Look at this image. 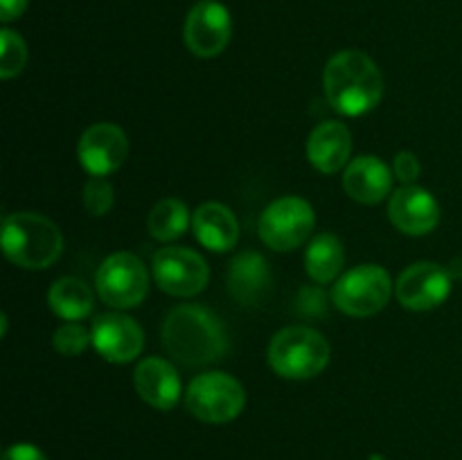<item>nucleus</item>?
Segmentation results:
<instances>
[{
    "instance_id": "4be33fe9",
    "label": "nucleus",
    "mask_w": 462,
    "mask_h": 460,
    "mask_svg": "<svg viewBox=\"0 0 462 460\" xmlns=\"http://www.w3.org/2000/svg\"><path fill=\"white\" fill-rule=\"evenodd\" d=\"M189 225V212L188 206L179 198H162L153 206V210L149 212L147 228L149 235L158 242H174L180 235L188 230Z\"/></svg>"
},
{
    "instance_id": "ddd939ff",
    "label": "nucleus",
    "mask_w": 462,
    "mask_h": 460,
    "mask_svg": "<svg viewBox=\"0 0 462 460\" xmlns=\"http://www.w3.org/2000/svg\"><path fill=\"white\" fill-rule=\"evenodd\" d=\"M93 345L111 363H129L140 356L144 334L134 318L125 314H104L93 325Z\"/></svg>"
},
{
    "instance_id": "a878e982",
    "label": "nucleus",
    "mask_w": 462,
    "mask_h": 460,
    "mask_svg": "<svg viewBox=\"0 0 462 460\" xmlns=\"http://www.w3.org/2000/svg\"><path fill=\"white\" fill-rule=\"evenodd\" d=\"M393 174L404 185H415L420 176V161L413 152H400L393 161Z\"/></svg>"
},
{
    "instance_id": "9d476101",
    "label": "nucleus",
    "mask_w": 462,
    "mask_h": 460,
    "mask_svg": "<svg viewBox=\"0 0 462 460\" xmlns=\"http://www.w3.org/2000/svg\"><path fill=\"white\" fill-rule=\"evenodd\" d=\"M233 36L230 12L217 0H201L194 5L185 21V43L189 52L201 59L217 57L226 50Z\"/></svg>"
},
{
    "instance_id": "b1692460",
    "label": "nucleus",
    "mask_w": 462,
    "mask_h": 460,
    "mask_svg": "<svg viewBox=\"0 0 462 460\" xmlns=\"http://www.w3.org/2000/svg\"><path fill=\"white\" fill-rule=\"evenodd\" d=\"M93 343V332L79 323H66L52 334V345L63 356H79Z\"/></svg>"
},
{
    "instance_id": "6e6552de",
    "label": "nucleus",
    "mask_w": 462,
    "mask_h": 460,
    "mask_svg": "<svg viewBox=\"0 0 462 460\" xmlns=\"http://www.w3.org/2000/svg\"><path fill=\"white\" fill-rule=\"evenodd\" d=\"M97 293L116 309H131L144 300L149 291V275L143 260L134 253H116L97 269Z\"/></svg>"
},
{
    "instance_id": "412c9836",
    "label": "nucleus",
    "mask_w": 462,
    "mask_h": 460,
    "mask_svg": "<svg viewBox=\"0 0 462 460\" xmlns=\"http://www.w3.org/2000/svg\"><path fill=\"white\" fill-rule=\"evenodd\" d=\"M48 307L68 323L86 318L93 311V291L79 278H61L50 287Z\"/></svg>"
},
{
    "instance_id": "20e7f679",
    "label": "nucleus",
    "mask_w": 462,
    "mask_h": 460,
    "mask_svg": "<svg viewBox=\"0 0 462 460\" xmlns=\"http://www.w3.org/2000/svg\"><path fill=\"white\" fill-rule=\"evenodd\" d=\"M329 363V343L311 327H284L271 338L269 365L284 379H311Z\"/></svg>"
},
{
    "instance_id": "bb28decb",
    "label": "nucleus",
    "mask_w": 462,
    "mask_h": 460,
    "mask_svg": "<svg viewBox=\"0 0 462 460\" xmlns=\"http://www.w3.org/2000/svg\"><path fill=\"white\" fill-rule=\"evenodd\" d=\"M3 460H48L43 451L34 445H27V442H18V445H12L3 454Z\"/></svg>"
},
{
    "instance_id": "5701e85b",
    "label": "nucleus",
    "mask_w": 462,
    "mask_h": 460,
    "mask_svg": "<svg viewBox=\"0 0 462 460\" xmlns=\"http://www.w3.org/2000/svg\"><path fill=\"white\" fill-rule=\"evenodd\" d=\"M27 61V45L21 36L14 30L5 27L0 32V77L3 79H12V77L21 75Z\"/></svg>"
},
{
    "instance_id": "2eb2a0df",
    "label": "nucleus",
    "mask_w": 462,
    "mask_h": 460,
    "mask_svg": "<svg viewBox=\"0 0 462 460\" xmlns=\"http://www.w3.org/2000/svg\"><path fill=\"white\" fill-rule=\"evenodd\" d=\"M135 391L152 409L171 410L180 400V377L170 361L149 356L135 368Z\"/></svg>"
},
{
    "instance_id": "1a4fd4ad",
    "label": "nucleus",
    "mask_w": 462,
    "mask_h": 460,
    "mask_svg": "<svg viewBox=\"0 0 462 460\" xmlns=\"http://www.w3.org/2000/svg\"><path fill=\"white\" fill-rule=\"evenodd\" d=\"M153 278L165 293L192 298L206 289L210 269L199 253L180 246H167L153 255Z\"/></svg>"
},
{
    "instance_id": "a211bd4d",
    "label": "nucleus",
    "mask_w": 462,
    "mask_h": 460,
    "mask_svg": "<svg viewBox=\"0 0 462 460\" xmlns=\"http://www.w3.org/2000/svg\"><path fill=\"white\" fill-rule=\"evenodd\" d=\"M194 237L203 248L215 253H226L235 248L239 239L237 216L224 203H203L192 216Z\"/></svg>"
},
{
    "instance_id": "f8f14e48",
    "label": "nucleus",
    "mask_w": 462,
    "mask_h": 460,
    "mask_svg": "<svg viewBox=\"0 0 462 460\" xmlns=\"http://www.w3.org/2000/svg\"><path fill=\"white\" fill-rule=\"evenodd\" d=\"M77 156L90 176L113 174L129 156V138L117 124L97 122L81 133Z\"/></svg>"
},
{
    "instance_id": "423d86ee",
    "label": "nucleus",
    "mask_w": 462,
    "mask_h": 460,
    "mask_svg": "<svg viewBox=\"0 0 462 460\" xmlns=\"http://www.w3.org/2000/svg\"><path fill=\"white\" fill-rule=\"evenodd\" d=\"M393 296V280L383 266L361 264L347 271L334 284L332 300L343 314L365 318L374 316L388 305Z\"/></svg>"
},
{
    "instance_id": "6ab92c4d",
    "label": "nucleus",
    "mask_w": 462,
    "mask_h": 460,
    "mask_svg": "<svg viewBox=\"0 0 462 460\" xmlns=\"http://www.w3.org/2000/svg\"><path fill=\"white\" fill-rule=\"evenodd\" d=\"M271 284V271L264 257L255 251L239 253L228 269V291L242 305L260 302Z\"/></svg>"
},
{
    "instance_id": "dca6fc26",
    "label": "nucleus",
    "mask_w": 462,
    "mask_h": 460,
    "mask_svg": "<svg viewBox=\"0 0 462 460\" xmlns=\"http://www.w3.org/2000/svg\"><path fill=\"white\" fill-rule=\"evenodd\" d=\"M393 174L383 161L377 156H359L346 167L343 174V188L347 197L364 206H374L383 201L393 189Z\"/></svg>"
},
{
    "instance_id": "9b49d317",
    "label": "nucleus",
    "mask_w": 462,
    "mask_h": 460,
    "mask_svg": "<svg viewBox=\"0 0 462 460\" xmlns=\"http://www.w3.org/2000/svg\"><path fill=\"white\" fill-rule=\"evenodd\" d=\"M397 300L413 311L440 307L451 293V273L436 262H415L402 271L395 284Z\"/></svg>"
},
{
    "instance_id": "393cba45",
    "label": "nucleus",
    "mask_w": 462,
    "mask_h": 460,
    "mask_svg": "<svg viewBox=\"0 0 462 460\" xmlns=\"http://www.w3.org/2000/svg\"><path fill=\"white\" fill-rule=\"evenodd\" d=\"M113 185L104 176H90L84 185V207L88 215L104 216L113 207Z\"/></svg>"
},
{
    "instance_id": "f3484780",
    "label": "nucleus",
    "mask_w": 462,
    "mask_h": 460,
    "mask_svg": "<svg viewBox=\"0 0 462 460\" xmlns=\"http://www.w3.org/2000/svg\"><path fill=\"white\" fill-rule=\"evenodd\" d=\"M352 153V135L343 122H320L307 140V158L323 174H337L347 165Z\"/></svg>"
},
{
    "instance_id": "7ed1b4c3",
    "label": "nucleus",
    "mask_w": 462,
    "mask_h": 460,
    "mask_svg": "<svg viewBox=\"0 0 462 460\" xmlns=\"http://www.w3.org/2000/svg\"><path fill=\"white\" fill-rule=\"evenodd\" d=\"M59 225L39 212H14L3 221V253L21 269L41 271L61 257Z\"/></svg>"
},
{
    "instance_id": "cd10ccee",
    "label": "nucleus",
    "mask_w": 462,
    "mask_h": 460,
    "mask_svg": "<svg viewBox=\"0 0 462 460\" xmlns=\"http://www.w3.org/2000/svg\"><path fill=\"white\" fill-rule=\"evenodd\" d=\"M27 9V0H0V21L12 23L21 18Z\"/></svg>"
},
{
    "instance_id": "4468645a",
    "label": "nucleus",
    "mask_w": 462,
    "mask_h": 460,
    "mask_svg": "<svg viewBox=\"0 0 462 460\" xmlns=\"http://www.w3.org/2000/svg\"><path fill=\"white\" fill-rule=\"evenodd\" d=\"M388 216L393 225L404 235H429L440 221V206L429 189L418 185H404L388 203Z\"/></svg>"
},
{
    "instance_id": "f257e3e1",
    "label": "nucleus",
    "mask_w": 462,
    "mask_h": 460,
    "mask_svg": "<svg viewBox=\"0 0 462 460\" xmlns=\"http://www.w3.org/2000/svg\"><path fill=\"white\" fill-rule=\"evenodd\" d=\"M162 345L183 365L215 363L228 350V334L215 311L201 305H180L162 323Z\"/></svg>"
},
{
    "instance_id": "39448f33",
    "label": "nucleus",
    "mask_w": 462,
    "mask_h": 460,
    "mask_svg": "<svg viewBox=\"0 0 462 460\" xmlns=\"http://www.w3.org/2000/svg\"><path fill=\"white\" fill-rule=\"evenodd\" d=\"M246 404L244 386L226 373H203L188 386L185 406L206 424H226L237 418Z\"/></svg>"
},
{
    "instance_id": "0eeeda50",
    "label": "nucleus",
    "mask_w": 462,
    "mask_h": 460,
    "mask_svg": "<svg viewBox=\"0 0 462 460\" xmlns=\"http://www.w3.org/2000/svg\"><path fill=\"white\" fill-rule=\"evenodd\" d=\"M316 224L314 207L300 197H282L264 207L260 216L262 242L273 251H293L307 242Z\"/></svg>"
},
{
    "instance_id": "aec40b11",
    "label": "nucleus",
    "mask_w": 462,
    "mask_h": 460,
    "mask_svg": "<svg viewBox=\"0 0 462 460\" xmlns=\"http://www.w3.org/2000/svg\"><path fill=\"white\" fill-rule=\"evenodd\" d=\"M346 262L343 244L337 235L320 233L310 242L305 253V269L310 278L319 284H328L338 278Z\"/></svg>"
},
{
    "instance_id": "f03ea898",
    "label": "nucleus",
    "mask_w": 462,
    "mask_h": 460,
    "mask_svg": "<svg viewBox=\"0 0 462 460\" xmlns=\"http://www.w3.org/2000/svg\"><path fill=\"white\" fill-rule=\"evenodd\" d=\"M325 97L343 115H365L383 95V77L377 63L361 50L334 54L323 72Z\"/></svg>"
}]
</instances>
